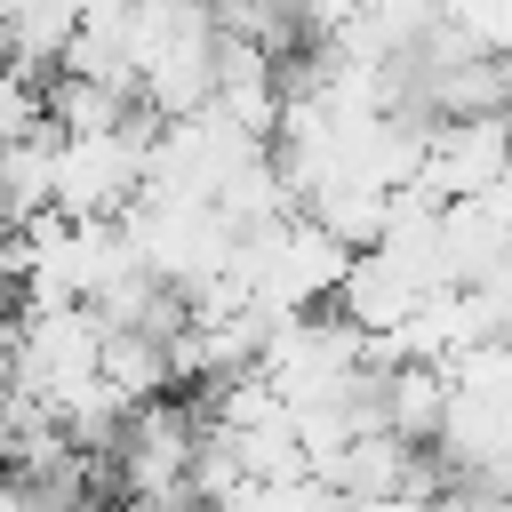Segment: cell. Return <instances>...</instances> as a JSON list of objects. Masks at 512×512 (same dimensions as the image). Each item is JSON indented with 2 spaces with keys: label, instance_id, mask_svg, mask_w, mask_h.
<instances>
[{
  "label": "cell",
  "instance_id": "cell-1",
  "mask_svg": "<svg viewBox=\"0 0 512 512\" xmlns=\"http://www.w3.org/2000/svg\"><path fill=\"white\" fill-rule=\"evenodd\" d=\"M96 384H104L120 408L176 392V376H168V344H160V336H136V328H104V336H96Z\"/></svg>",
  "mask_w": 512,
  "mask_h": 512
}]
</instances>
